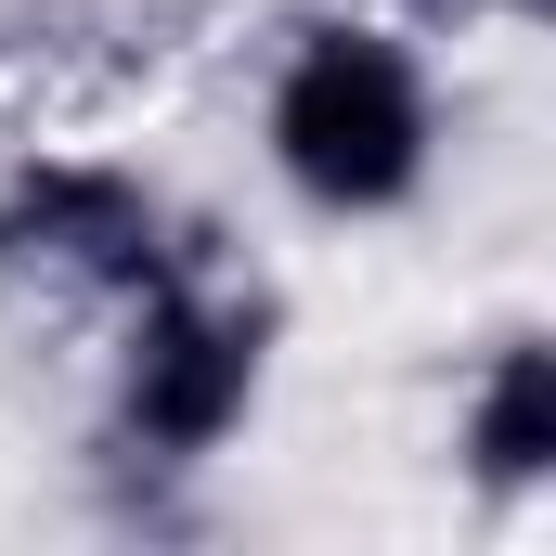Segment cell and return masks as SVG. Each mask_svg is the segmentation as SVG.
Returning a JSON list of instances; mask_svg holds the SVG:
<instances>
[{
  "label": "cell",
  "mask_w": 556,
  "mask_h": 556,
  "mask_svg": "<svg viewBox=\"0 0 556 556\" xmlns=\"http://www.w3.org/2000/svg\"><path fill=\"white\" fill-rule=\"evenodd\" d=\"M440 155H453V104L402 13H298L285 26L273 78H260V168L285 181L298 220H324V233L415 220L440 194Z\"/></svg>",
  "instance_id": "1"
},
{
  "label": "cell",
  "mask_w": 556,
  "mask_h": 556,
  "mask_svg": "<svg viewBox=\"0 0 556 556\" xmlns=\"http://www.w3.org/2000/svg\"><path fill=\"white\" fill-rule=\"evenodd\" d=\"M273 350L285 311L260 285H220L207 260H181L168 285H142L117 311V350H104V453L142 479H207L260 402H273Z\"/></svg>",
  "instance_id": "2"
},
{
  "label": "cell",
  "mask_w": 556,
  "mask_h": 556,
  "mask_svg": "<svg viewBox=\"0 0 556 556\" xmlns=\"http://www.w3.org/2000/svg\"><path fill=\"white\" fill-rule=\"evenodd\" d=\"M181 260H194V233H181V207L130 155H13L0 168V298L117 324L142 285H168Z\"/></svg>",
  "instance_id": "3"
},
{
  "label": "cell",
  "mask_w": 556,
  "mask_h": 556,
  "mask_svg": "<svg viewBox=\"0 0 556 556\" xmlns=\"http://www.w3.org/2000/svg\"><path fill=\"white\" fill-rule=\"evenodd\" d=\"M453 479L479 505H544L556 492V337L544 324H505L466 389H453Z\"/></svg>",
  "instance_id": "4"
},
{
  "label": "cell",
  "mask_w": 556,
  "mask_h": 556,
  "mask_svg": "<svg viewBox=\"0 0 556 556\" xmlns=\"http://www.w3.org/2000/svg\"><path fill=\"white\" fill-rule=\"evenodd\" d=\"M389 13H402L415 39H466V26H531L544 0H389Z\"/></svg>",
  "instance_id": "5"
}]
</instances>
